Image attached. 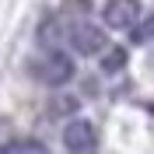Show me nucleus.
<instances>
[{"instance_id":"obj_1","label":"nucleus","mask_w":154,"mask_h":154,"mask_svg":"<svg viewBox=\"0 0 154 154\" xmlns=\"http://www.w3.org/2000/svg\"><path fill=\"white\" fill-rule=\"evenodd\" d=\"M32 77L42 81V84H49V88H60V84H67L74 77V60L67 53H60V49H46L42 56L32 60Z\"/></svg>"},{"instance_id":"obj_2","label":"nucleus","mask_w":154,"mask_h":154,"mask_svg":"<svg viewBox=\"0 0 154 154\" xmlns=\"http://www.w3.org/2000/svg\"><path fill=\"white\" fill-rule=\"evenodd\" d=\"M67 38H70V46H74L81 56H95V53H102V49L109 46L105 42V28H98L91 21H74L67 28Z\"/></svg>"},{"instance_id":"obj_3","label":"nucleus","mask_w":154,"mask_h":154,"mask_svg":"<svg viewBox=\"0 0 154 154\" xmlns=\"http://www.w3.org/2000/svg\"><path fill=\"white\" fill-rule=\"evenodd\" d=\"M102 21L112 32H130L140 21V0H109L102 11Z\"/></svg>"},{"instance_id":"obj_4","label":"nucleus","mask_w":154,"mask_h":154,"mask_svg":"<svg viewBox=\"0 0 154 154\" xmlns=\"http://www.w3.org/2000/svg\"><path fill=\"white\" fill-rule=\"evenodd\" d=\"M63 147H67V154H95V147H98L95 126L88 123V119L67 123V130H63Z\"/></svg>"},{"instance_id":"obj_5","label":"nucleus","mask_w":154,"mask_h":154,"mask_svg":"<svg viewBox=\"0 0 154 154\" xmlns=\"http://www.w3.org/2000/svg\"><path fill=\"white\" fill-rule=\"evenodd\" d=\"M0 154H46V147L38 140H11L7 147H0Z\"/></svg>"},{"instance_id":"obj_6","label":"nucleus","mask_w":154,"mask_h":154,"mask_svg":"<svg viewBox=\"0 0 154 154\" xmlns=\"http://www.w3.org/2000/svg\"><path fill=\"white\" fill-rule=\"evenodd\" d=\"M126 63V49H119V46H105V56H102V70L105 74H112V70H119Z\"/></svg>"},{"instance_id":"obj_7","label":"nucleus","mask_w":154,"mask_h":154,"mask_svg":"<svg viewBox=\"0 0 154 154\" xmlns=\"http://www.w3.org/2000/svg\"><path fill=\"white\" fill-rule=\"evenodd\" d=\"M130 35H133V42H147V38L154 35V18H147V21H137L133 28H130Z\"/></svg>"},{"instance_id":"obj_8","label":"nucleus","mask_w":154,"mask_h":154,"mask_svg":"<svg viewBox=\"0 0 154 154\" xmlns=\"http://www.w3.org/2000/svg\"><path fill=\"white\" fill-rule=\"evenodd\" d=\"M74 109H77L74 98H56V102H53V112H74Z\"/></svg>"}]
</instances>
